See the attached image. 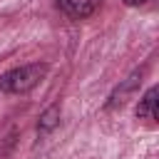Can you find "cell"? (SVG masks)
Instances as JSON below:
<instances>
[{"label":"cell","mask_w":159,"mask_h":159,"mask_svg":"<svg viewBox=\"0 0 159 159\" xmlns=\"http://www.w3.org/2000/svg\"><path fill=\"white\" fill-rule=\"evenodd\" d=\"M45 75H47V65H40V62L15 67V70H10L0 77V89L7 92V94H25L32 87H37Z\"/></svg>","instance_id":"obj_1"},{"label":"cell","mask_w":159,"mask_h":159,"mask_svg":"<svg viewBox=\"0 0 159 159\" xmlns=\"http://www.w3.org/2000/svg\"><path fill=\"white\" fill-rule=\"evenodd\" d=\"M102 0H57L60 10L75 20H82V17H89L97 7H99Z\"/></svg>","instance_id":"obj_2"},{"label":"cell","mask_w":159,"mask_h":159,"mask_svg":"<svg viewBox=\"0 0 159 159\" xmlns=\"http://www.w3.org/2000/svg\"><path fill=\"white\" fill-rule=\"evenodd\" d=\"M137 117L139 119H157V87H149L147 94L139 99Z\"/></svg>","instance_id":"obj_3"},{"label":"cell","mask_w":159,"mask_h":159,"mask_svg":"<svg viewBox=\"0 0 159 159\" xmlns=\"http://www.w3.org/2000/svg\"><path fill=\"white\" fill-rule=\"evenodd\" d=\"M57 117H60V109H57V107H50V109L40 117V127H37V129H40L42 134H45V132H50V129L57 124Z\"/></svg>","instance_id":"obj_4"},{"label":"cell","mask_w":159,"mask_h":159,"mask_svg":"<svg viewBox=\"0 0 159 159\" xmlns=\"http://www.w3.org/2000/svg\"><path fill=\"white\" fill-rule=\"evenodd\" d=\"M147 0H124V5H129V7H137V5H144Z\"/></svg>","instance_id":"obj_5"}]
</instances>
